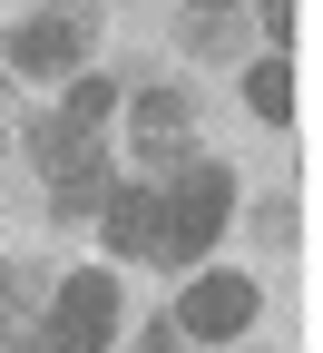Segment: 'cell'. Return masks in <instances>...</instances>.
<instances>
[{
    "mask_svg": "<svg viewBox=\"0 0 323 353\" xmlns=\"http://www.w3.org/2000/svg\"><path fill=\"white\" fill-rule=\"evenodd\" d=\"M167 196V236H157V265H206V245L236 226V167L225 157H187L176 167V187H157Z\"/></svg>",
    "mask_w": 323,
    "mask_h": 353,
    "instance_id": "6da1fadb",
    "label": "cell"
},
{
    "mask_svg": "<svg viewBox=\"0 0 323 353\" xmlns=\"http://www.w3.org/2000/svg\"><path fill=\"white\" fill-rule=\"evenodd\" d=\"M176 50H187V59H236V50H245L236 0H187V20H176Z\"/></svg>",
    "mask_w": 323,
    "mask_h": 353,
    "instance_id": "ba28073f",
    "label": "cell"
},
{
    "mask_svg": "<svg viewBox=\"0 0 323 353\" xmlns=\"http://www.w3.org/2000/svg\"><path fill=\"white\" fill-rule=\"evenodd\" d=\"M157 236H167V196H157V187H137V176H118L108 206H98V245H108V255H147V265H157Z\"/></svg>",
    "mask_w": 323,
    "mask_h": 353,
    "instance_id": "8992f818",
    "label": "cell"
},
{
    "mask_svg": "<svg viewBox=\"0 0 323 353\" xmlns=\"http://www.w3.org/2000/svg\"><path fill=\"white\" fill-rule=\"evenodd\" d=\"M39 294H50V275H39V265H20V255H0V314H30Z\"/></svg>",
    "mask_w": 323,
    "mask_h": 353,
    "instance_id": "4fadbf2b",
    "label": "cell"
},
{
    "mask_svg": "<svg viewBox=\"0 0 323 353\" xmlns=\"http://www.w3.org/2000/svg\"><path fill=\"white\" fill-rule=\"evenodd\" d=\"M88 39H98V0H50L10 30V79H79Z\"/></svg>",
    "mask_w": 323,
    "mask_h": 353,
    "instance_id": "7a4b0ae2",
    "label": "cell"
},
{
    "mask_svg": "<svg viewBox=\"0 0 323 353\" xmlns=\"http://www.w3.org/2000/svg\"><path fill=\"white\" fill-rule=\"evenodd\" d=\"M118 334V275L108 265H79V275L50 285V324H39V353H108Z\"/></svg>",
    "mask_w": 323,
    "mask_h": 353,
    "instance_id": "3957f363",
    "label": "cell"
},
{
    "mask_svg": "<svg viewBox=\"0 0 323 353\" xmlns=\"http://www.w3.org/2000/svg\"><path fill=\"white\" fill-rule=\"evenodd\" d=\"M108 108H118V79H98V69H79V79H69V108H59V118H79V128H98Z\"/></svg>",
    "mask_w": 323,
    "mask_h": 353,
    "instance_id": "7c38bea8",
    "label": "cell"
},
{
    "mask_svg": "<svg viewBox=\"0 0 323 353\" xmlns=\"http://www.w3.org/2000/svg\"><path fill=\"white\" fill-rule=\"evenodd\" d=\"M30 167H39V187L108 176V138H98V128H79V118H39V128H30Z\"/></svg>",
    "mask_w": 323,
    "mask_h": 353,
    "instance_id": "52a82bcc",
    "label": "cell"
},
{
    "mask_svg": "<svg viewBox=\"0 0 323 353\" xmlns=\"http://www.w3.org/2000/svg\"><path fill=\"white\" fill-rule=\"evenodd\" d=\"M284 20H294V10H284V0H264V39H284Z\"/></svg>",
    "mask_w": 323,
    "mask_h": 353,
    "instance_id": "e0dca14e",
    "label": "cell"
},
{
    "mask_svg": "<svg viewBox=\"0 0 323 353\" xmlns=\"http://www.w3.org/2000/svg\"><path fill=\"white\" fill-rule=\"evenodd\" d=\"M10 138H20V88L0 79V148H10Z\"/></svg>",
    "mask_w": 323,
    "mask_h": 353,
    "instance_id": "2e32d148",
    "label": "cell"
},
{
    "mask_svg": "<svg viewBox=\"0 0 323 353\" xmlns=\"http://www.w3.org/2000/svg\"><path fill=\"white\" fill-rule=\"evenodd\" d=\"M0 353H39V324L30 314H0Z\"/></svg>",
    "mask_w": 323,
    "mask_h": 353,
    "instance_id": "5bb4252c",
    "label": "cell"
},
{
    "mask_svg": "<svg viewBox=\"0 0 323 353\" xmlns=\"http://www.w3.org/2000/svg\"><path fill=\"white\" fill-rule=\"evenodd\" d=\"M127 138L147 167H187L196 157V108H187V88H137L127 99Z\"/></svg>",
    "mask_w": 323,
    "mask_h": 353,
    "instance_id": "5b68a950",
    "label": "cell"
},
{
    "mask_svg": "<svg viewBox=\"0 0 323 353\" xmlns=\"http://www.w3.org/2000/svg\"><path fill=\"white\" fill-rule=\"evenodd\" d=\"M245 226H255V245H294L304 216H294V196H284V187H274V196H255V206H245Z\"/></svg>",
    "mask_w": 323,
    "mask_h": 353,
    "instance_id": "8fae6325",
    "label": "cell"
},
{
    "mask_svg": "<svg viewBox=\"0 0 323 353\" xmlns=\"http://www.w3.org/2000/svg\"><path fill=\"white\" fill-rule=\"evenodd\" d=\"M255 275H236V265H187V285H176V334H187V343H225V334H245L255 324Z\"/></svg>",
    "mask_w": 323,
    "mask_h": 353,
    "instance_id": "277c9868",
    "label": "cell"
},
{
    "mask_svg": "<svg viewBox=\"0 0 323 353\" xmlns=\"http://www.w3.org/2000/svg\"><path fill=\"white\" fill-rule=\"evenodd\" d=\"M108 187H118V167H108V176H69V187H50V226H88V216L108 206Z\"/></svg>",
    "mask_w": 323,
    "mask_h": 353,
    "instance_id": "9c48e42d",
    "label": "cell"
},
{
    "mask_svg": "<svg viewBox=\"0 0 323 353\" xmlns=\"http://www.w3.org/2000/svg\"><path fill=\"white\" fill-rule=\"evenodd\" d=\"M137 353H187V334H176V324H147V334H137Z\"/></svg>",
    "mask_w": 323,
    "mask_h": 353,
    "instance_id": "9a60e30c",
    "label": "cell"
},
{
    "mask_svg": "<svg viewBox=\"0 0 323 353\" xmlns=\"http://www.w3.org/2000/svg\"><path fill=\"white\" fill-rule=\"evenodd\" d=\"M245 108L274 118V128L294 118V79H284V59H255V69H245Z\"/></svg>",
    "mask_w": 323,
    "mask_h": 353,
    "instance_id": "30bf717a",
    "label": "cell"
}]
</instances>
